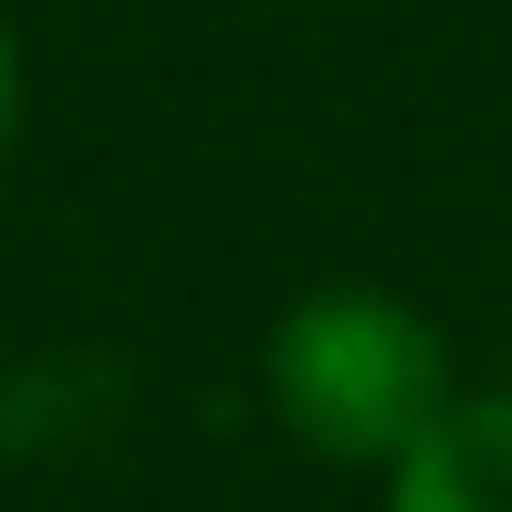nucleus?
I'll return each instance as SVG.
<instances>
[{
    "mask_svg": "<svg viewBox=\"0 0 512 512\" xmlns=\"http://www.w3.org/2000/svg\"><path fill=\"white\" fill-rule=\"evenodd\" d=\"M262 387L304 450L324 460H398L450 418V345L429 335V314L366 283L304 293L262 345Z\"/></svg>",
    "mask_w": 512,
    "mask_h": 512,
    "instance_id": "1",
    "label": "nucleus"
},
{
    "mask_svg": "<svg viewBox=\"0 0 512 512\" xmlns=\"http://www.w3.org/2000/svg\"><path fill=\"white\" fill-rule=\"evenodd\" d=\"M387 512H512V398H450V418L387 471Z\"/></svg>",
    "mask_w": 512,
    "mask_h": 512,
    "instance_id": "2",
    "label": "nucleus"
},
{
    "mask_svg": "<svg viewBox=\"0 0 512 512\" xmlns=\"http://www.w3.org/2000/svg\"><path fill=\"white\" fill-rule=\"evenodd\" d=\"M11 126H21V42L0 21V157H11Z\"/></svg>",
    "mask_w": 512,
    "mask_h": 512,
    "instance_id": "3",
    "label": "nucleus"
}]
</instances>
